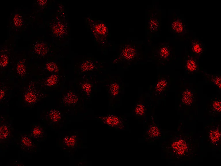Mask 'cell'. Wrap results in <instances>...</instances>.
I'll use <instances>...</instances> for the list:
<instances>
[{
  "mask_svg": "<svg viewBox=\"0 0 221 166\" xmlns=\"http://www.w3.org/2000/svg\"><path fill=\"white\" fill-rule=\"evenodd\" d=\"M58 70L57 65L54 62H47L45 65L44 67V71L51 74L56 72Z\"/></svg>",
  "mask_w": 221,
  "mask_h": 166,
  "instance_id": "26",
  "label": "cell"
},
{
  "mask_svg": "<svg viewBox=\"0 0 221 166\" xmlns=\"http://www.w3.org/2000/svg\"><path fill=\"white\" fill-rule=\"evenodd\" d=\"M17 147L23 154H29L37 152L39 148L38 142L34 140L28 133H21L15 140Z\"/></svg>",
  "mask_w": 221,
  "mask_h": 166,
  "instance_id": "13",
  "label": "cell"
},
{
  "mask_svg": "<svg viewBox=\"0 0 221 166\" xmlns=\"http://www.w3.org/2000/svg\"><path fill=\"white\" fill-rule=\"evenodd\" d=\"M83 133L77 130L62 133L58 138V146L67 155L72 156L83 147L85 139Z\"/></svg>",
  "mask_w": 221,
  "mask_h": 166,
  "instance_id": "5",
  "label": "cell"
},
{
  "mask_svg": "<svg viewBox=\"0 0 221 166\" xmlns=\"http://www.w3.org/2000/svg\"><path fill=\"white\" fill-rule=\"evenodd\" d=\"M58 81V76L55 74H51L45 77L41 81V87L46 88L52 87L55 86Z\"/></svg>",
  "mask_w": 221,
  "mask_h": 166,
  "instance_id": "24",
  "label": "cell"
},
{
  "mask_svg": "<svg viewBox=\"0 0 221 166\" xmlns=\"http://www.w3.org/2000/svg\"><path fill=\"white\" fill-rule=\"evenodd\" d=\"M203 112L206 117L203 120L221 119V98L219 95L209 98L205 103L201 102L199 116Z\"/></svg>",
  "mask_w": 221,
  "mask_h": 166,
  "instance_id": "9",
  "label": "cell"
},
{
  "mask_svg": "<svg viewBox=\"0 0 221 166\" xmlns=\"http://www.w3.org/2000/svg\"><path fill=\"white\" fill-rule=\"evenodd\" d=\"M89 19L88 24L96 41L102 45L108 44L109 31L107 25L102 21Z\"/></svg>",
  "mask_w": 221,
  "mask_h": 166,
  "instance_id": "12",
  "label": "cell"
},
{
  "mask_svg": "<svg viewBox=\"0 0 221 166\" xmlns=\"http://www.w3.org/2000/svg\"><path fill=\"white\" fill-rule=\"evenodd\" d=\"M130 47L131 46H127L123 48L117 58L119 63L122 64V67L125 69L136 62L140 56V53L134 47Z\"/></svg>",
  "mask_w": 221,
  "mask_h": 166,
  "instance_id": "15",
  "label": "cell"
},
{
  "mask_svg": "<svg viewBox=\"0 0 221 166\" xmlns=\"http://www.w3.org/2000/svg\"><path fill=\"white\" fill-rule=\"evenodd\" d=\"M145 129L141 138L143 142L152 144L160 142L163 138L166 131L161 128L155 118L154 113L145 125Z\"/></svg>",
  "mask_w": 221,
  "mask_h": 166,
  "instance_id": "7",
  "label": "cell"
},
{
  "mask_svg": "<svg viewBox=\"0 0 221 166\" xmlns=\"http://www.w3.org/2000/svg\"><path fill=\"white\" fill-rule=\"evenodd\" d=\"M170 30L178 37H182L187 32L186 26L184 20L179 16H175L171 22Z\"/></svg>",
  "mask_w": 221,
  "mask_h": 166,
  "instance_id": "19",
  "label": "cell"
},
{
  "mask_svg": "<svg viewBox=\"0 0 221 166\" xmlns=\"http://www.w3.org/2000/svg\"><path fill=\"white\" fill-rule=\"evenodd\" d=\"M0 121V146L7 145L13 139L14 129L6 117L1 116Z\"/></svg>",
  "mask_w": 221,
  "mask_h": 166,
  "instance_id": "16",
  "label": "cell"
},
{
  "mask_svg": "<svg viewBox=\"0 0 221 166\" xmlns=\"http://www.w3.org/2000/svg\"><path fill=\"white\" fill-rule=\"evenodd\" d=\"M96 118L97 121L113 129L125 131L128 128L127 120L123 115L108 114Z\"/></svg>",
  "mask_w": 221,
  "mask_h": 166,
  "instance_id": "10",
  "label": "cell"
},
{
  "mask_svg": "<svg viewBox=\"0 0 221 166\" xmlns=\"http://www.w3.org/2000/svg\"><path fill=\"white\" fill-rule=\"evenodd\" d=\"M175 85L176 107L181 118L195 119L198 116L203 97L200 85L186 77Z\"/></svg>",
  "mask_w": 221,
  "mask_h": 166,
  "instance_id": "2",
  "label": "cell"
},
{
  "mask_svg": "<svg viewBox=\"0 0 221 166\" xmlns=\"http://www.w3.org/2000/svg\"><path fill=\"white\" fill-rule=\"evenodd\" d=\"M9 55L7 52H3L1 53L0 70H5L8 66L9 62Z\"/></svg>",
  "mask_w": 221,
  "mask_h": 166,
  "instance_id": "25",
  "label": "cell"
},
{
  "mask_svg": "<svg viewBox=\"0 0 221 166\" xmlns=\"http://www.w3.org/2000/svg\"><path fill=\"white\" fill-rule=\"evenodd\" d=\"M202 73L205 83H209L216 88L218 92H221V73L210 74L202 70Z\"/></svg>",
  "mask_w": 221,
  "mask_h": 166,
  "instance_id": "21",
  "label": "cell"
},
{
  "mask_svg": "<svg viewBox=\"0 0 221 166\" xmlns=\"http://www.w3.org/2000/svg\"><path fill=\"white\" fill-rule=\"evenodd\" d=\"M201 138L205 152H221V119L203 121Z\"/></svg>",
  "mask_w": 221,
  "mask_h": 166,
  "instance_id": "4",
  "label": "cell"
},
{
  "mask_svg": "<svg viewBox=\"0 0 221 166\" xmlns=\"http://www.w3.org/2000/svg\"><path fill=\"white\" fill-rule=\"evenodd\" d=\"M205 45L198 38L192 39L190 41V53L199 59L205 51Z\"/></svg>",
  "mask_w": 221,
  "mask_h": 166,
  "instance_id": "20",
  "label": "cell"
},
{
  "mask_svg": "<svg viewBox=\"0 0 221 166\" xmlns=\"http://www.w3.org/2000/svg\"><path fill=\"white\" fill-rule=\"evenodd\" d=\"M172 50L167 43H163L156 49L152 53L153 59L159 66L168 65L172 58Z\"/></svg>",
  "mask_w": 221,
  "mask_h": 166,
  "instance_id": "14",
  "label": "cell"
},
{
  "mask_svg": "<svg viewBox=\"0 0 221 166\" xmlns=\"http://www.w3.org/2000/svg\"><path fill=\"white\" fill-rule=\"evenodd\" d=\"M155 104L148 92L141 93L132 109V115L138 122L145 125L154 113Z\"/></svg>",
  "mask_w": 221,
  "mask_h": 166,
  "instance_id": "6",
  "label": "cell"
},
{
  "mask_svg": "<svg viewBox=\"0 0 221 166\" xmlns=\"http://www.w3.org/2000/svg\"><path fill=\"white\" fill-rule=\"evenodd\" d=\"M161 24L160 18L157 12L153 13L149 16L148 20V28L151 33H157L160 28Z\"/></svg>",
  "mask_w": 221,
  "mask_h": 166,
  "instance_id": "22",
  "label": "cell"
},
{
  "mask_svg": "<svg viewBox=\"0 0 221 166\" xmlns=\"http://www.w3.org/2000/svg\"><path fill=\"white\" fill-rule=\"evenodd\" d=\"M15 72L20 78H25L27 73V67L24 59H21L18 61L15 66Z\"/></svg>",
  "mask_w": 221,
  "mask_h": 166,
  "instance_id": "23",
  "label": "cell"
},
{
  "mask_svg": "<svg viewBox=\"0 0 221 166\" xmlns=\"http://www.w3.org/2000/svg\"><path fill=\"white\" fill-rule=\"evenodd\" d=\"M199 59L190 53L185 56L183 65V70L186 77L193 76L201 72L199 63Z\"/></svg>",
  "mask_w": 221,
  "mask_h": 166,
  "instance_id": "17",
  "label": "cell"
},
{
  "mask_svg": "<svg viewBox=\"0 0 221 166\" xmlns=\"http://www.w3.org/2000/svg\"><path fill=\"white\" fill-rule=\"evenodd\" d=\"M0 104L1 105L5 100L7 95V88L5 84L1 82L0 86Z\"/></svg>",
  "mask_w": 221,
  "mask_h": 166,
  "instance_id": "27",
  "label": "cell"
},
{
  "mask_svg": "<svg viewBox=\"0 0 221 166\" xmlns=\"http://www.w3.org/2000/svg\"><path fill=\"white\" fill-rule=\"evenodd\" d=\"M28 133L32 138L38 142L44 141L47 136L45 127L38 123L32 125Z\"/></svg>",
  "mask_w": 221,
  "mask_h": 166,
  "instance_id": "18",
  "label": "cell"
},
{
  "mask_svg": "<svg viewBox=\"0 0 221 166\" xmlns=\"http://www.w3.org/2000/svg\"><path fill=\"white\" fill-rule=\"evenodd\" d=\"M159 72L154 83L149 86L148 93L155 104L163 101L175 84V75L167 72V69H157Z\"/></svg>",
  "mask_w": 221,
  "mask_h": 166,
  "instance_id": "3",
  "label": "cell"
},
{
  "mask_svg": "<svg viewBox=\"0 0 221 166\" xmlns=\"http://www.w3.org/2000/svg\"><path fill=\"white\" fill-rule=\"evenodd\" d=\"M195 119L181 118L172 131H166L159 142L163 158L171 164H193L205 154L201 131L196 128Z\"/></svg>",
  "mask_w": 221,
  "mask_h": 166,
  "instance_id": "1",
  "label": "cell"
},
{
  "mask_svg": "<svg viewBox=\"0 0 221 166\" xmlns=\"http://www.w3.org/2000/svg\"><path fill=\"white\" fill-rule=\"evenodd\" d=\"M42 120L54 129H59L64 127L67 122L66 117L59 110L55 108L47 110L42 117Z\"/></svg>",
  "mask_w": 221,
  "mask_h": 166,
  "instance_id": "11",
  "label": "cell"
},
{
  "mask_svg": "<svg viewBox=\"0 0 221 166\" xmlns=\"http://www.w3.org/2000/svg\"><path fill=\"white\" fill-rule=\"evenodd\" d=\"M41 85L37 81H30L24 87L22 95L23 105L30 107L34 106L44 97Z\"/></svg>",
  "mask_w": 221,
  "mask_h": 166,
  "instance_id": "8",
  "label": "cell"
}]
</instances>
